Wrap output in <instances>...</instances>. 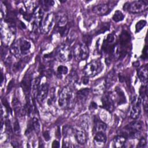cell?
<instances>
[{"label":"cell","mask_w":148,"mask_h":148,"mask_svg":"<svg viewBox=\"0 0 148 148\" xmlns=\"http://www.w3.org/2000/svg\"><path fill=\"white\" fill-rule=\"evenodd\" d=\"M13 80H12L10 82H9V84H8V88H7V90H8V91H10V90H11V89L13 88Z\"/></svg>","instance_id":"cell-44"},{"label":"cell","mask_w":148,"mask_h":148,"mask_svg":"<svg viewBox=\"0 0 148 148\" xmlns=\"http://www.w3.org/2000/svg\"><path fill=\"white\" fill-rule=\"evenodd\" d=\"M73 97L71 88L66 86L61 91L58 98V105L61 108H69L73 104Z\"/></svg>","instance_id":"cell-2"},{"label":"cell","mask_w":148,"mask_h":148,"mask_svg":"<svg viewBox=\"0 0 148 148\" xmlns=\"http://www.w3.org/2000/svg\"><path fill=\"white\" fill-rule=\"evenodd\" d=\"M2 102L3 105L5 107V108H6L7 112H8V113H11V112H12V110H11L10 107L9 106V104H8L7 101H6L5 99L3 98V99H2Z\"/></svg>","instance_id":"cell-40"},{"label":"cell","mask_w":148,"mask_h":148,"mask_svg":"<svg viewBox=\"0 0 148 148\" xmlns=\"http://www.w3.org/2000/svg\"><path fill=\"white\" fill-rule=\"evenodd\" d=\"M139 94L140 97L142 99L147 97V87L145 86H142L139 89Z\"/></svg>","instance_id":"cell-34"},{"label":"cell","mask_w":148,"mask_h":148,"mask_svg":"<svg viewBox=\"0 0 148 148\" xmlns=\"http://www.w3.org/2000/svg\"><path fill=\"white\" fill-rule=\"evenodd\" d=\"M97 104H96L95 102H92L91 103V105H90V109L91 108V109H96V108H97Z\"/></svg>","instance_id":"cell-47"},{"label":"cell","mask_w":148,"mask_h":148,"mask_svg":"<svg viewBox=\"0 0 148 148\" xmlns=\"http://www.w3.org/2000/svg\"><path fill=\"white\" fill-rule=\"evenodd\" d=\"M126 139L127 138L122 135L116 136L113 140V142L114 147H123L126 142Z\"/></svg>","instance_id":"cell-20"},{"label":"cell","mask_w":148,"mask_h":148,"mask_svg":"<svg viewBox=\"0 0 148 148\" xmlns=\"http://www.w3.org/2000/svg\"><path fill=\"white\" fill-rule=\"evenodd\" d=\"M13 131L15 134L18 135L20 134V128L19 125V123L18 122L17 120L16 119L13 123Z\"/></svg>","instance_id":"cell-33"},{"label":"cell","mask_w":148,"mask_h":148,"mask_svg":"<svg viewBox=\"0 0 148 148\" xmlns=\"http://www.w3.org/2000/svg\"><path fill=\"white\" fill-rule=\"evenodd\" d=\"M60 144L57 140H54L52 143V147H59Z\"/></svg>","instance_id":"cell-46"},{"label":"cell","mask_w":148,"mask_h":148,"mask_svg":"<svg viewBox=\"0 0 148 148\" xmlns=\"http://www.w3.org/2000/svg\"><path fill=\"white\" fill-rule=\"evenodd\" d=\"M73 54L77 61L85 60L88 56V49L87 46L84 43H77L74 47Z\"/></svg>","instance_id":"cell-5"},{"label":"cell","mask_w":148,"mask_h":148,"mask_svg":"<svg viewBox=\"0 0 148 148\" xmlns=\"http://www.w3.org/2000/svg\"><path fill=\"white\" fill-rule=\"evenodd\" d=\"M49 92V86L47 83H43L40 85L37 95L36 99L39 103H42L46 98Z\"/></svg>","instance_id":"cell-12"},{"label":"cell","mask_w":148,"mask_h":148,"mask_svg":"<svg viewBox=\"0 0 148 148\" xmlns=\"http://www.w3.org/2000/svg\"><path fill=\"white\" fill-rule=\"evenodd\" d=\"M32 82L31 76L30 74L27 73L25 75L21 82V87L26 97L29 96V94L31 92Z\"/></svg>","instance_id":"cell-10"},{"label":"cell","mask_w":148,"mask_h":148,"mask_svg":"<svg viewBox=\"0 0 148 148\" xmlns=\"http://www.w3.org/2000/svg\"><path fill=\"white\" fill-rule=\"evenodd\" d=\"M105 40L109 44H111V45L114 44V34H108L107 36V38H106V39H105Z\"/></svg>","instance_id":"cell-36"},{"label":"cell","mask_w":148,"mask_h":148,"mask_svg":"<svg viewBox=\"0 0 148 148\" xmlns=\"http://www.w3.org/2000/svg\"><path fill=\"white\" fill-rule=\"evenodd\" d=\"M16 42L21 56L28 54L31 47V43L27 40L23 38L17 39V40H16Z\"/></svg>","instance_id":"cell-8"},{"label":"cell","mask_w":148,"mask_h":148,"mask_svg":"<svg viewBox=\"0 0 148 148\" xmlns=\"http://www.w3.org/2000/svg\"><path fill=\"white\" fill-rule=\"evenodd\" d=\"M40 77H36L34 80H33L32 82L31 92H32V98L36 97L39 88L40 86Z\"/></svg>","instance_id":"cell-18"},{"label":"cell","mask_w":148,"mask_h":148,"mask_svg":"<svg viewBox=\"0 0 148 148\" xmlns=\"http://www.w3.org/2000/svg\"><path fill=\"white\" fill-rule=\"evenodd\" d=\"M12 106L16 114H21L23 108L21 107V104L20 101L16 97H14L12 99Z\"/></svg>","instance_id":"cell-21"},{"label":"cell","mask_w":148,"mask_h":148,"mask_svg":"<svg viewBox=\"0 0 148 148\" xmlns=\"http://www.w3.org/2000/svg\"><path fill=\"white\" fill-rule=\"evenodd\" d=\"M68 34V38H67V40H68V43H73L76 38V32H74L73 30H72L70 32L69 31V33Z\"/></svg>","instance_id":"cell-30"},{"label":"cell","mask_w":148,"mask_h":148,"mask_svg":"<svg viewBox=\"0 0 148 148\" xmlns=\"http://www.w3.org/2000/svg\"><path fill=\"white\" fill-rule=\"evenodd\" d=\"M112 9L108 4H99L94 6L92 11L98 15H105L108 14Z\"/></svg>","instance_id":"cell-13"},{"label":"cell","mask_w":148,"mask_h":148,"mask_svg":"<svg viewBox=\"0 0 148 148\" xmlns=\"http://www.w3.org/2000/svg\"><path fill=\"white\" fill-rule=\"evenodd\" d=\"M142 58L143 59H146L147 58V47L146 45L143 50V54L142 56Z\"/></svg>","instance_id":"cell-42"},{"label":"cell","mask_w":148,"mask_h":148,"mask_svg":"<svg viewBox=\"0 0 148 148\" xmlns=\"http://www.w3.org/2000/svg\"><path fill=\"white\" fill-rule=\"evenodd\" d=\"M124 17V14L121 11L116 10L112 17V19L115 22H119L120 21H122Z\"/></svg>","instance_id":"cell-27"},{"label":"cell","mask_w":148,"mask_h":148,"mask_svg":"<svg viewBox=\"0 0 148 148\" xmlns=\"http://www.w3.org/2000/svg\"><path fill=\"white\" fill-rule=\"evenodd\" d=\"M88 82H89L88 77L85 76V77H84L82 78V82H83V83L84 84H87V83H88Z\"/></svg>","instance_id":"cell-45"},{"label":"cell","mask_w":148,"mask_h":148,"mask_svg":"<svg viewBox=\"0 0 148 148\" xmlns=\"http://www.w3.org/2000/svg\"><path fill=\"white\" fill-rule=\"evenodd\" d=\"M147 145V141L146 139L142 137L139 139V142L138 144L137 147H145Z\"/></svg>","instance_id":"cell-38"},{"label":"cell","mask_w":148,"mask_h":148,"mask_svg":"<svg viewBox=\"0 0 148 148\" xmlns=\"http://www.w3.org/2000/svg\"><path fill=\"white\" fill-rule=\"evenodd\" d=\"M56 20V16L53 13H48L42 20L40 28L43 33L49 32L52 28Z\"/></svg>","instance_id":"cell-7"},{"label":"cell","mask_w":148,"mask_h":148,"mask_svg":"<svg viewBox=\"0 0 148 148\" xmlns=\"http://www.w3.org/2000/svg\"><path fill=\"white\" fill-rule=\"evenodd\" d=\"M31 123L34 131H35L36 133L38 134L40 131V124L39 120L36 117H34L31 120Z\"/></svg>","instance_id":"cell-26"},{"label":"cell","mask_w":148,"mask_h":148,"mask_svg":"<svg viewBox=\"0 0 148 148\" xmlns=\"http://www.w3.org/2000/svg\"><path fill=\"white\" fill-rule=\"evenodd\" d=\"M109 27H110V25H109V24L108 23L102 24V26L97 31L96 34H99L104 33L105 32H106V31H108L109 29Z\"/></svg>","instance_id":"cell-31"},{"label":"cell","mask_w":148,"mask_h":148,"mask_svg":"<svg viewBox=\"0 0 148 148\" xmlns=\"http://www.w3.org/2000/svg\"><path fill=\"white\" fill-rule=\"evenodd\" d=\"M147 65L142 66L137 70V75L140 80L144 84H146L147 82Z\"/></svg>","instance_id":"cell-16"},{"label":"cell","mask_w":148,"mask_h":148,"mask_svg":"<svg viewBox=\"0 0 148 148\" xmlns=\"http://www.w3.org/2000/svg\"><path fill=\"white\" fill-rule=\"evenodd\" d=\"M57 75L61 77L63 75H66L68 72V69L66 66H63V65H60L59 66L58 68H57Z\"/></svg>","instance_id":"cell-28"},{"label":"cell","mask_w":148,"mask_h":148,"mask_svg":"<svg viewBox=\"0 0 148 148\" xmlns=\"http://www.w3.org/2000/svg\"><path fill=\"white\" fill-rule=\"evenodd\" d=\"M103 69V65L100 60H95L88 63L83 69L86 76L94 77L99 73Z\"/></svg>","instance_id":"cell-3"},{"label":"cell","mask_w":148,"mask_h":148,"mask_svg":"<svg viewBox=\"0 0 148 148\" xmlns=\"http://www.w3.org/2000/svg\"><path fill=\"white\" fill-rule=\"evenodd\" d=\"M5 125H6V131H8V133H12V127L10 125V122L9 121V119H6L5 121Z\"/></svg>","instance_id":"cell-39"},{"label":"cell","mask_w":148,"mask_h":148,"mask_svg":"<svg viewBox=\"0 0 148 148\" xmlns=\"http://www.w3.org/2000/svg\"><path fill=\"white\" fill-rule=\"evenodd\" d=\"M68 80L70 84H75L77 83L79 80V76L77 72L75 70H72L68 76Z\"/></svg>","instance_id":"cell-24"},{"label":"cell","mask_w":148,"mask_h":148,"mask_svg":"<svg viewBox=\"0 0 148 148\" xmlns=\"http://www.w3.org/2000/svg\"><path fill=\"white\" fill-rule=\"evenodd\" d=\"M90 92V89L88 88H84V89H82V90H80L77 92V99L79 100V101H84L89 93Z\"/></svg>","instance_id":"cell-22"},{"label":"cell","mask_w":148,"mask_h":148,"mask_svg":"<svg viewBox=\"0 0 148 148\" xmlns=\"http://www.w3.org/2000/svg\"><path fill=\"white\" fill-rule=\"evenodd\" d=\"M125 10L128 9L129 12L133 13H138L146 10L148 8V3L145 1H135L127 5H124Z\"/></svg>","instance_id":"cell-6"},{"label":"cell","mask_w":148,"mask_h":148,"mask_svg":"<svg viewBox=\"0 0 148 148\" xmlns=\"http://www.w3.org/2000/svg\"><path fill=\"white\" fill-rule=\"evenodd\" d=\"M140 98H134L132 102V106L130 112V117L132 119H136L139 116L140 113Z\"/></svg>","instance_id":"cell-9"},{"label":"cell","mask_w":148,"mask_h":148,"mask_svg":"<svg viewBox=\"0 0 148 148\" xmlns=\"http://www.w3.org/2000/svg\"><path fill=\"white\" fill-rule=\"evenodd\" d=\"M115 93L117 95V103L118 105H121L123 104L124 103L126 102V98H125V95L124 93V92L123 91V90L119 87L118 86L116 87L115 88Z\"/></svg>","instance_id":"cell-19"},{"label":"cell","mask_w":148,"mask_h":148,"mask_svg":"<svg viewBox=\"0 0 148 148\" xmlns=\"http://www.w3.org/2000/svg\"><path fill=\"white\" fill-rule=\"evenodd\" d=\"M73 134L77 142L80 145H84L87 140V136L84 131L79 128L73 129Z\"/></svg>","instance_id":"cell-14"},{"label":"cell","mask_w":148,"mask_h":148,"mask_svg":"<svg viewBox=\"0 0 148 148\" xmlns=\"http://www.w3.org/2000/svg\"><path fill=\"white\" fill-rule=\"evenodd\" d=\"M106 136L103 132H97L94 137V142L98 146H102L106 141Z\"/></svg>","instance_id":"cell-17"},{"label":"cell","mask_w":148,"mask_h":148,"mask_svg":"<svg viewBox=\"0 0 148 148\" xmlns=\"http://www.w3.org/2000/svg\"><path fill=\"white\" fill-rule=\"evenodd\" d=\"M43 137H44V138L45 139V140L46 141H48V140H50V133L48 131H44L43 133Z\"/></svg>","instance_id":"cell-43"},{"label":"cell","mask_w":148,"mask_h":148,"mask_svg":"<svg viewBox=\"0 0 148 148\" xmlns=\"http://www.w3.org/2000/svg\"><path fill=\"white\" fill-rule=\"evenodd\" d=\"M102 107L106 110L111 112L114 109L113 99L109 94H105L101 99Z\"/></svg>","instance_id":"cell-11"},{"label":"cell","mask_w":148,"mask_h":148,"mask_svg":"<svg viewBox=\"0 0 148 148\" xmlns=\"http://www.w3.org/2000/svg\"><path fill=\"white\" fill-rule=\"evenodd\" d=\"M54 92H55V90L54 88H52L50 90V98L48 99V102L47 103L49 105H51L52 103V102L54 101V99H55V95H54Z\"/></svg>","instance_id":"cell-37"},{"label":"cell","mask_w":148,"mask_h":148,"mask_svg":"<svg viewBox=\"0 0 148 148\" xmlns=\"http://www.w3.org/2000/svg\"><path fill=\"white\" fill-rule=\"evenodd\" d=\"M106 125L103 122L97 119L94 121V130L97 132H104L106 130Z\"/></svg>","instance_id":"cell-23"},{"label":"cell","mask_w":148,"mask_h":148,"mask_svg":"<svg viewBox=\"0 0 148 148\" xmlns=\"http://www.w3.org/2000/svg\"><path fill=\"white\" fill-rule=\"evenodd\" d=\"M73 146L70 140L68 138V136H65L62 141V147H72Z\"/></svg>","instance_id":"cell-35"},{"label":"cell","mask_w":148,"mask_h":148,"mask_svg":"<svg viewBox=\"0 0 148 148\" xmlns=\"http://www.w3.org/2000/svg\"><path fill=\"white\" fill-rule=\"evenodd\" d=\"M84 43L87 46L89 45L91 42V37L89 35H85L83 37Z\"/></svg>","instance_id":"cell-41"},{"label":"cell","mask_w":148,"mask_h":148,"mask_svg":"<svg viewBox=\"0 0 148 148\" xmlns=\"http://www.w3.org/2000/svg\"><path fill=\"white\" fill-rule=\"evenodd\" d=\"M146 21L143 20L139 21L135 25V32H139L146 25Z\"/></svg>","instance_id":"cell-29"},{"label":"cell","mask_w":148,"mask_h":148,"mask_svg":"<svg viewBox=\"0 0 148 148\" xmlns=\"http://www.w3.org/2000/svg\"><path fill=\"white\" fill-rule=\"evenodd\" d=\"M56 54L58 59L62 62L70 61L72 57L71 50L66 44H62L58 47L56 51Z\"/></svg>","instance_id":"cell-4"},{"label":"cell","mask_w":148,"mask_h":148,"mask_svg":"<svg viewBox=\"0 0 148 148\" xmlns=\"http://www.w3.org/2000/svg\"><path fill=\"white\" fill-rule=\"evenodd\" d=\"M40 2H41V3L42 5V6H43V9H45L46 10V9L48 10L54 3V1H47V0H46V1H42Z\"/></svg>","instance_id":"cell-32"},{"label":"cell","mask_w":148,"mask_h":148,"mask_svg":"<svg viewBox=\"0 0 148 148\" xmlns=\"http://www.w3.org/2000/svg\"><path fill=\"white\" fill-rule=\"evenodd\" d=\"M117 80V77L116 75V72L114 69L111 70L108 73L105 82V87L106 88H110L116 82Z\"/></svg>","instance_id":"cell-15"},{"label":"cell","mask_w":148,"mask_h":148,"mask_svg":"<svg viewBox=\"0 0 148 148\" xmlns=\"http://www.w3.org/2000/svg\"><path fill=\"white\" fill-rule=\"evenodd\" d=\"M24 3L25 4V7L27 10L28 12H32L34 13L35 9L37 8V6L35 5L34 2L31 1H24Z\"/></svg>","instance_id":"cell-25"},{"label":"cell","mask_w":148,"mask_h":148,"mask_svg":"<svg viewBox=\"0 0 148 148\" xmlns=\"http://www.w3.org/2000/svg\"><path fill=\"white\" fill-rule=\"evenodd\" d=\"M143 128V123L140 121H133L125 126L121 133L126 138L135 139L139 138Z\"/></svg>","instance_id":"cell-1"}]
</instances>
